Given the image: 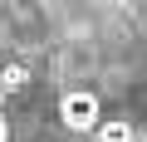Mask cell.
<instances>
[{
  "instance_id": "6da1fadb",
  "label": "cell",
  "mask_w": 147,
  "mask_h": 142,
  "mask_svg": "<svg viewBox=\"0 0 147 142\" xmlns=\"http://www.w3.org/2000/svg\"><path fill=\"white\" fill-rule=\"evenodd\" d=\"M93 118H98V103H93L88 93H69V98H64V122H69V127H88Z\"/></svg>"
},
{
  "instance_id": "7a4b0ae2",
  "label": "cell",
  "mask_w": 147,
  "mask_h": 142,
  "mask_svg": "<svg viewBox=\"0 0 147 142\" xmlns=\"http://www.w3.org/2000/svg\"><path fill=\"white\" fill-rule=\"evenodd\" d=\"M0 142H5V122H0Z\"/></svg>"
}]
</instances>
